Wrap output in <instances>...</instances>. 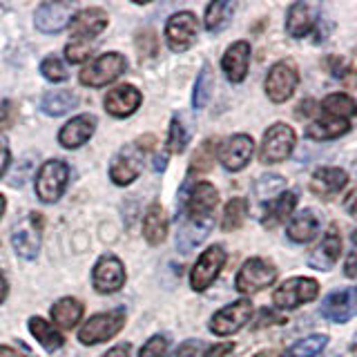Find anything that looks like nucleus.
Segmentation results:
<instances>
[{
    "instance_id": "nucleus-1",
    "label": "nucleus",
    "mask_w": 357,
    "mask_h": 357,
    "mask_svg": "<svg viewBox=\"0 0 357 357\" xmlns=\"http://www.w3.org/2000/svg\"><path fill=\"white\" fill-rule=\"evenodd\" d=\"M277 266L261 257H252V259L243 261L239 268L237 279H234V288L239 290L241 295H255L261 293L264 288L273 286L277 282Z\"/></svg>"
},
{
    "instance_id": "nucleus-2",
    "label": "nucleus",
    "mask_w": 357,
    "mask_h": 357,
    "mask_svg": "<svg viewBox=\"0 0 357 357\" xmlns=\"http://www.w3.org/2000/svg\"><path fill=\"white\" fill-rule=\"evenodd\" d=\"M319 295V284L312 277H293L286 279L282 286L275 288L273 293V304L279 310H295L301 304L317 299Z\"/></svg>"
},
{
    "instance_id": "nucleus-3",
    "label": "nucleus",
    "mask_w": 357,
    "mask_h": 357,
    "mask_svg": "<svg viewBox=\"0 0 357 357\" xmlns=\"http://www.w3.org/2000/svg\"><path fill=\"white\" fill-rule=\"evenodd\" d=\"M295 143H297L295 130L286 126V123H275V126H271L264 134V141L259 148V161L266 165L286 161L288 156L293 154Z\"/></svg>"
},
{
    "instance_id": "nucleus-4",
    "label": "nucleus",
    "mask_w": 357,
    "mask_h": 357,
    "mask_svg": "<svg viewBox=\"0 0 357 357\" xmlns=\"http://www.w3.org/2000/svg\"><path fill=\"white\" fill-rule=\"evenodd\" d=\"M126 67H128L126 56L119 52H107L103 56H98V59H94L87 67H83L78 81L85 87H103L112 81H116V78L126 72Z\"/></svg>"
},
{
    "instance_id": "nucleus-5",
    "label": "nucleus",
    "mask_w": 357,
    "mask_h": 357,
    "mask_svg": "<svg viewBox=\"0 0 357 357\" xmlns=\"http://www.w3.org/2000/svg\"><path fill=\"white\" fill-rule=\"evenodd\" d=\"M43 243V217L40 212H29L11 230V245L22 259H36Z\"/></svg>"
},
{
    "instance_id": "nucleus-6",
    "label": "nucleus",
    "mask_w": 357,
    "mask_h": 357,
    "mask_svg": "<svg viewBox=\"0 0 357 357\" xmlns=\"http://www.w3.org/2000/svg\"><path fill=\"white\" fill-rule=\"evenodd\" d=\"M299 85V70L293 61H279L275 63L266 76V94L273 103H286V100L295 94Z\"/></svg>"
},
{
    "instance_id": "nucleus-7",
    "label": "nucleus",
    "mask_w": 357,
    "mask_h": 357,
    "mask_svg": "<svg viewBox=\"0 0 357 357\" xmlns=\"http://www.w3.org/2000/svg\"><path fill=\"white\" fill-rule=\"evenodd\" d=\"M123 326H126V312L107 310L85 321L83 328L78 331V340L85 346H94V344L112 340L114 335H119V331H123Z\"/></svg>"
},
{
    "instance_id": "nucleus-8",
    "label": "nucleus",
    "mask_w": 357,
    "mask_h": 357,
    "mask_svg": "<svg viewBox=\"0 0 357 357\" xmlns=\"http://www.w3.org/2000/svg\"><path fill=\"white\" fill-rule=\"evenodd\" d=\"M70 181V167L61 159H52L47 161L36 176V195L45 204H54L59 201Z\"/></svg>"
},
{
    "instance_id": "nucleus-9",
    "label": "nucleus",
    "mask_w": 357,
    "mask_h": 357,
    "mask_svg": "<svg viewBox=\"0 0 357 357\" xmlns=\"http://www.w3.org/2000/svg\"><path fill=\"white\" fill-rule=\"evenodd\" d=\"M226 261H228V255L221 245H210L208 250L201 252L192 273H190V286H192V290L204 293L206 288H210L212 282L219 277L221 268L226 266Z\"/></svg>"
},
{
    "instance_id": "nucleus-10",
    "label": "nucleus",
    "mask_w": 357,
    "mask_h": 357,
    "mask_svg": "<svg viewBox=\"0 0 357 357\" xmlns=\"http://www.w3.org/2000/svg\"><path fill=\"white\" fill-rule=\"evenodd\" d=\"M252 317V304L250 299H239L232 301V304L223 306L217 310L210 319V331L219 335V337H228V335L239 333L245 324Z\"/></svg>"
},
{
    "instance_id": "nucleus-11",
    "label": "nucleus",
    "mask_w": 357,
    "mask_h": 357,
    "mask_svg": "<svg viewBox=\"0 0 357 357\" xmlns=\"http://www.w3.org/2000/svg\"><path fill=\"white\" fill-rule=\"evenodd\" d=\"M197 31H199V22L192 11H178L174 14L165 25V38L170 50L181 54L190 50L197 40Z\"/></svg>"
},
{
    "instance_id": "nucleus-12",
    "label": "nucleus",
    "mask_w": 357,
    "mask_h": 357,
    "mask_svg": "<svg viewBox=\"0 0 357 357\" xmlns=\"http://www.w3.org/2000/svg\"><path fill=\"white\" fill-rule=\"evenodd\" d=\"M342 257V234H340V226L337 223H331L324 232L321 243L308 257V266L315 268V271H333L335 264L340 261Z\"/></svg>"
},
{
    "instance_id": "nucleus-13",
    "label": "nucleus",
    "mask_w": 357,
    "mask_h": 357,
    "mask_svg": "<svg viewBox=\"0 0 357 357\" xmlns=\"http://www.w3.org/2000/svg\"><path fill=\"white\" fill-rule=\"evenodd\" d=\"M92 279L98 293H105V295L116 293V290H121L123 284H126V268H123V261L114 255L100 257L94 266Z\"/></svg>"
},
{
    "instance_id": "nucleus-14",
    "label": "nucleus",
    "mask_w": 357,
    "mask_h": 357,
    "mask_svg": "<svg viewBox=\"0 0 357 357\" xmlns=\"http://www.w3.org/2000/svg\"><path fill=\"white\" fill-rule=\"evenodd\" d=\"M255 152V141L248 134H234L219 150V161L221 165L230 172H239L250 163Z\"/></svg>"
},
{
    "instance_id": "nucleus-15",
    "label": "nucleus",
    "mask_w": 357,
    "mask_h": 357,
    "mask_svg": "<svg viewBox=\"0 0 357 357\" xmlns=\"http://www.w3.org/2000/svg\"><path fill=\"white\" fill-rule=\"evenodd\" d=\"M74 14L76 7L72 3H43L33 14V22L43 33H61L72 22Z\"/></svg>"
},
{
    "instance_id": "nucleus-16",
    "label": "nucleus",
    "mask_w": 357,
    "mask_h": 357,
    "mask_svg": "<svg viewBox=\"0 0 357 357\" xmlns=\"http://www.w3.org/2000/svg\"><path fill=\"white\" fill-rule=\"evenodd\" d=\"M107 27V14L98 7H87L76 11L72 18V40L94 43V38Z\"/></svg>"
},
{
    "instance_id": "nucleus-17",
    "label": "nucleus",
    "mask_w": 357,
    "mask_h": 357,
    "mask_svg": "<svg viewBox=\"0 0 357 357\" xmlns=\"http://www.w3.org/2000/svg\"><path fill=\"white\" fill-rule=\"evenodd\" d=\"M141 167H143L141 150L137 145H126V148L119 152L116 159L112 161L109 176L116 185H130L134 178L141 174Z\"/></svg>"
},
{
    "instance_id": "nucleus-18",
    "label": "nucleus",
    "mask_w": 357,
    "mask_h": 357,
    "mask_svg": "<svg viewBox=\"0 0 357 357\" xmlns=\"http://www.w3.org/2000/svg\"><path fill=\"white\" fill-rule=\"evenodd\" d=\"M248 65H250V43L245 40L232 43L221 59V70L230 83H241L248 76Z\"/></svg>"
},
{
    "instance_id": "nucleus-19",
    "label": "nucleus",
    "mask_w": 357,
    "mask_h": 357,
    "mask_svg": "<svg viewBox=\"0 0 357 357\" xmlns=\"http://www.w3.org/2000/svg\"><path fill=\"white\" fill-rule=\"evenodd\" d=\"M349 185V174L342 167H319L310 176V192L319 199H331Z\"/></svg>"
},
{
    "instance_id": "nucleus-20",
    "label": "nucleus",
    "mask_w": 357,
    "mask_h": 357,
    "mask_svg": "<svg viewBox=\"0 0 357 357\" xmlns=\"http://www.w3.org/2000/svg\"><path fill=\"white\" fill-rule=\"evenodd\" d=\"M141 92L134 85H119L114 89H109L107 96H105V109L109 112L112 116H119V119H126L130 114L139 109L141 105Z\"/></svg>"
},
{
    "instance_id": "nucleus-21",
    "label": "nucleus",
    "mask_w": 357,
    "mask_h": 357,
    "mask_svg": "<svg viewBox=\"0 0 357 357\" xmlns=\"http://www.w3.org/2000/svg\"><path fill=\"white\" fill-rule=\"evenodd\" d=\"M96 132V116L92 114H81L72 119L70 123H65V128L59 132V141L63 148L67 150H76L81 148L83 143L92 139V134Z\"/></svg>"
},
{
    "instance_id": "nucleus-22",
    "label": "nucleus",
    "mask_w": 357,
    "mask_h": 357,
    "mask_svg": "<svg viewBox=\"0 0 357 357\" xmlns=\"http://www.w3.org/2000/svg\"><path fill=\"white\" fill-rule=\"evenodd\" d=\"M219 204V192L217 188L208 183V181H201L192 188V192L188 197V217L190 219H208L212 217L210 212L217 208Z\"/></svg>"
},
{
    "instance_id": "nucleus-23",
    "label": "nucleus",
    "mask_w": 357,
    "mask_h": 357,
    "mask_svg": "<svg viewBox=\"0 0 357 357\" xmlns=\"http://www.w3.org/2000/svg\"><path fill=\"white\" fill-rule=\"evenodd\" d=\"M321 221L317 217V212L312 208H304L297 215L290 217V223L286 228L288 239H293L295 243H308L319 234Z\"/></svg>"
},
{
    "instance_id": "nucleus-24",
    "label": "nucleus",
    "mask_w": 357,
    "mask_h": 357,
    "mask_svg": "<svg viewBox=\"0 0 357 357\" xmlns=\"http://www.w3.org/2000/svg\"><path fill=\"white\" fill-rule=\"evenodd\" d=\"M295 206H297V195L286 190V192L275 197L273 201H268V206L264 208V215H261V226L277 228L279 223H284L286 219L293 217Z\"/></svg>"
},
{
    "instance_id": "nucleus-25",
    "label": "nucleus",
    "mask_w": 357,
    "mask_h": 357,
    "mask_svg": "<svg viewBox=\"0 0 357 357\" xmlns=\"http://www.w3.org/2000/svg\"><path fill=\"white\" fill-rule=\"evenodd\" d=\"M315 27V11L306 3H293L286 14V31L293 38H304Z\"/></svg>"
},
{
    "instance_id": "nucleus-26",
    "label": "nucleus",
    "mask_w": 357,
    "mask_h": 357,
    "mask_svg": "<svg viewBox=\"0 0 357 357\" xmlns=\"http://www.w3.org/2000/svg\"><path fill=\"white\" fill-rule=\"evenodd\" d=\"M321 315L328 321L344 324L353 315V301H351V290H335L326 299L321 301Z\"/></svg>"
},
{
    "instance_id": "nucleus-27",
    "label": "nucleus",
    "mask_w": 357,
    "mask_h": 357,
    "mask_svg": "<svg viewBox=\"0 0 357 357\" xmlns=\"http://www.w3.org/2000/svg\"><path fill=\"white\" fill-rule=\"evenodd\" d=\"M349 130H351L349 121L324 116V119H315V121L308 123V126H306V137L310 141H331V139L344 137V134L349 132Z\"/></svg>"
},
{
    "instance_id": "nucleus-28",
    "label": "nucleus",
    "mask_w": 357,
    "mask_h": 357,
    "mask_svg": "<svg viewBox=\"0 0 357 357\" xmlns=\"http://www.w3.org/2000/svg\"><path fill=\"white\" fill-rule=\"evenodd\" d=\"M167 228H170L167 212L159 204L150 206L148 212H145V221H143V234H145V239H148V243L159 245L161 241H165Z\"/></svg>"
},
{
    "instance_id": "nucleus-29",
    "label": "nucleus",
    "mask_w": 357,
    "mask_h": 357,
    "mask_svg": "<svg viewBox=\"0 0 357 357\" xmlns=\"http://www.w3.org/2000/svg\"><path fill=\"white\" fill-rule=\"evenodd\" d=\"M83 312H85V306L81 304V301L74 299V297H63L52 306V321L56 324V326L70 331L76 326L78 321H81Z\"/></svg>"
},
{
    "instance_id": "nucleus-30",
    "label": "nucleus",
    "mask_w": 357,
    "mask_h": 357,
    "mask_svg": "<svg viewBox=\"0 0 357 357\" xmlns=\"http://www.w3.org/2000/svg\"><path fill=\"white\" fill-rule=\"evenodd\" d=\"M319 109L331 119L351 121L353 116H357V100L349 94H344V92H335V94H328L321 100Z\"/></svg>"
},
{
    "instance_id": "nucleus-31",
    "label": "nucleus",
    "mask_w": 357,
    "mask_h": 357,
    "mask_svg": "<svg viewBox=\"0 0 357 357\" xmlns=\"http://www.w3.org/2000/svg\"><path fill=\"white\" fill-rule=\"evenodd\" d=\"M210 230H212V217H208V219H190V223L181 228V232H178V237H176L178 250H181V252L192 250L195 245H199L208 237Z\"/></svg>"
},
{
    "instance_id": "nucleus-32",
    "label": "nucleus",
    "mask_w": 357,
    "mask_h": 357,
    "mask_svg": "<svg viewBox=\"0 0 357 357\" xmlns=\"http://www.w3.org/2000/svg\"><path fill=\"white\" fill-rule=\"evenodd\" d=\"M76 105H78V96L72 89H54V92H47L40 100L43 112L50 116H63L67 112H72Z\"/></svg>"
},
{
    "instance_id": "nucleus-33",
    "label": "nucleus",
    "mask_w": 357,
    "mask_h": 357,
    "mask_svg": "<svg viewBox=\"0 0 357 357\" xmlns=\"http://www.w3.org/2000/svg\"><path fill=\"white\" fill-rule=\"evenodd\" d=\"M29 331L33 337L38 340V344L47 351H56L65 344V337L56 331L50 321H45L43 317H31L29 319Z\"/></svg>"
},
{
    "instance_id": "nucleus-34",
    "label": "nucleus",
    "mask_w": 357,
    "mask_h": 357,
    "mask_svg": "<svg viewBox=\"0 0 357 357\" xmlns=\"http://www.w3.org/2000/svg\"><path fill=\"white\" fill-rule=\"evenodd\" d=\"M245 215H248V201L243 197H234L230 199L226 208H223V219H221V228L223 232H234L243 226Z\"/></svg>"
},
{
    "instance_id": "nucleus-35",
    "label": "nucleus",
    "mask_w": 357,
    "mask_h": 357,
    "mask_svg": "<svg viewBox=\"0 0 357 357\" xmlns=\"http://www.w3.org/2000/svg\"><path fill=\"white\" fill-rule=\"evenodd\" d=\"M234 11V3L230 0H217V3H210L206 7V29L208 31H221L228 25Z\"/></svg>"
},
{
    "instance_id": "nucleus-36",
    "label": "nucleus",
    "mask_w": 357,
    "mask_h": 357,
    "mask_svg": "<svg viewBox=\"0 0 357 357\" xmlns=\"http://www.w3.org/2000/svg\"><path fill=\"white\" fill-rule=\"evenodd\" d=\"M326 65L331 76L337 78L346 89H357V67L349 59H344V56H328Z\"/></svg>"
},
{
    "instance_id": "nucleus-37",
    "label": "nucleus",
    "mask_w": 357,
    "mask_h": 357,
    "mask_svg": "<svg viewBox=\"0 0 357 357\" xmlns=\"http://www.w3.org/2000/svg\"><path fill=\"white\" fill-rule=\"evenodd\" d=\"M215 154H217V141L215 139H206L195 150L192 159H190V174L210 172V167L215 165Z\"/></svg>"
},
{
    "instance_id": "nucleus-38",
    "label": "nucleus",
    "mask_w": 357,
    "mask_h": 357,
    "mask_svg": "<svg viewBox=\"0 0 357 357\" xmlns=\"http://www.w3.org/2000/svg\"><path fill=\"white\" fill-rule=\"evenodd\" d=\"M328 344V337L321 333H315V335H308V337L295 342L290 349L284 353V357H317L324 349H326Z\"/></svg>"
},
{
    "instance_id": "nucleus-39",
    "label": "nucleus",
    "mask_w": 357,
    "mask_h": 357,
    "mask_svg": "<svg viewBox=\"0 0 357 357\" xmlns=\"http://www.w3.org/2000/svg\"><path fill=\"white\" fill-rule=\"evenodd\" d=\"M282 192H286V178L279 174H261L255 183V195L261 201H273L275 197H279Z\"/></svg>"
},
{
    "instance_id": "nucleus-40",
    "label": "nucleus",
    "mask_w": 357,
    "mask_h": 357,
    "mask_svg": "<svg viewBox=\"0 0 357 357\" xmlns=\"http://www.w3.org/2000/svg\"><path fill=\"white\" fill-rule=\"evenodd\" d=\"M212 87H215V78H212V70L210 65L201 67V72L197 76V83H195V92H192V105L195 109H201L208 105L210 94H212Z\"/></svg>"
},
{
    "instance_id": "nucleus-41",
    "label": "nucleus",
    "mask_w": 357,
    "mask_h": 357,
    "mask_svg": "<svg viewBox=\"0 0 357 357\" xmlns=\"http://www.w3.org/2000/svg\"><path fill=\"white\" fill-rule=\"evenodd\" d=\"M190 141V132L181 123V119H172L170 123V134H167V152L178 154L185 150V145Z\"/></svg>"
},
{
    "instance_id": "nucleus-42",
    "label": "nucleus",
    "mask_w": 357,
    "mask_h": 357,
    "mask_svg": "<svg viewBox=\"0 0 357 357\" xmlns=\"http://www.w3.org/2000/svg\"><path fill=\"white\" fill-rule=\"evenodd\" d=\"M40 72L52 83L67 81V70H65V65H63V61L59 59V56H47V59L40 63Z\"/></svg>"
},
{
    "instance_id": "nucleus-43",
    "label": "nucleus",
    "mask_w": 357,
    "mask_h": 357,
    "mask_svg": "<svg viewBox=\"0 0 357 357\" xmlns=\"http://www.w3.org/2000/svg\"><path fill=\"white\" fill-rule=\"evenodd\" d=\"M167 349H170V340L165 335H154L139 351V357H165Z\"/></svg>"
},
{
    "instance_id": "nucleus-44",
    "label": "nucleus",
    "mask_w": 357,
    "mask_h": 357,
    "mask_svg": "<svg viewBox=\"0 0 357 357\" xmlns=\"http://www.w3.org/2000/svg\"><path fill=\"white\" fill-rule=\"evenodd\" d=\"M94 50V43H85V40H72L65 47V56L70 63H83L85 59H89V54Z\"/></svg>"
},
{
    "instance_id": "nucleus-45",
    "label": "nucleus",
    "mask_w": 357,
    "mask_h": 357,
    "mask_svg": "<svg viewBox=\"0 0 357 357\" xmlns=\"http://www.w3.org/2000/svg\"><path fill=\"white\" fill-rule=\"evenodd\" d=\"M137 50L141 52L143 59H152V56H156V52H159V40H156V33L145 29L141 31L137 36Z\"/></svg>"
},
{
    "instance_id": "nucleus-46",
    "label": "nucleus",
    "mask_w": 357,
    "mask_h": 357,
    "mask_svg": "<svg viewBox=\"0 0 357 357\" xmlns=\"http://www.w3.org/2000/svg\"><path fill=\"white\" fill-rule=\"evenodd\" d=\"M210 346L206 342H201V340H188L183 342L181 346L176 349L174 357H206Z\"/></svg>"
},
{
    "instance_id": "nucleus-47",
    "label": "nucleus",
    "mask_w": 357,
    "mask_h": 357,
    "mask_svg": "<svg viewBox=\"0 0 357 357\" xmlns=\"http://www.w3.org/2000/svg\"><path fill=\"white\" fill-rule=\"evenodd\" d=\"M288 319L284 315H279V312L275 310H268L264 308L259 315H257V321L252 324V328L255 331H259V328H266V326H277V324H286Z\"/></svg>"
},
{
    "instance_id": "nucleus-48",
    "label": "nucleus",
    "mask_w": 357,
    "mask_h": 357,
    "mask_svg": "<svg viewBox=\"0 0 357 357\" xmlns=\"http://www.w3.org/2000/svg\"><path fill=\"white\" fill-rule=\"evenodd\" d=\"M353 248L349 252V257H346V264H344V273L346 277L355 279L357 277V232H353Z\"/></svg>"
},
{
    "instance_id": "nucleus-49",
    "label": "nucleus",
    "mask_w": 357,
    "mask_h": 357,
    "mask_svg": "<svg viewBox=\"0 0 357 357\" xmlns=\"http://www.w3.org/2000/svg\"><path fill=\"white\" fill-rule=\"evenodd\" d=\"M16 121V109H14V103L11 100H5L3 105H0V128H11Z\"/></svg>"
},
{
    "instance_id": "nucleus-50",
    "label": "nucleus",
    "mask_w": 357,
    "mask_h": 357,
    "mask_svg": "<svg viewBox=\"0 0 357 357\" xmlns=\"http://www.w3.org/2000/svg\"><path fill=\"white\" fill-rule=\"evenodd\" d=\"M344 210H346V215L353 217L357 221V190H351L349 195L344 197Z\"/></svg>"
},
{
    "instance_id": "nucleus-51",
    "label": "nucleus",
    "mask_w": 357,
    "mask_h": 357,
    "mask_svg": "<svg viewBox=\"0 0 357 357\" xmlns=\"http://www.w3.org/2000/svg\"><path fill=\"white\" fill-rule=\"evenodd\" d=\"M9 161H11V150H9L7 141H5L3 137H0V176H3V174L7 172Z\"/></svg>"
},
{
    "instance_id": "nucleus-52",
    "label": "nucleus",
    "mask_w": 357,
    "mask_h": 357,
    "mask_svg": "<svg viewBox=\"0 0 357 357\" xmlns=\"http://www.w3.org/2000/svg\"><path fill=\"white\" fill-rule=\"evenodd\" d=\"M234 351V344H230V342H223V344H215V346H210L208 349V353H206V357H226L228 353H232Z\"/></svg>"
},
{
    "instance_id": "nucleus-53",
    "label": "nucleus",
    "mask_w": 357,
    "mask_h": 357,
    "mask_svg": "<svg viewBox=\"0 0 357 357\" xmlns=\"http://www.w3.org/2000/svg\"><path fill=\"white\" fill-rule=\"evenodd\" d=\"M317 103H315V100H301V103L297 105L299 109L295 112V114L301 119V116H304V119H308V116H312V114H315V112L319 109V107H315Z\"/></svg>"
},
{
    "instance_id": "nucleus-54",
    "label": "nucleus",
    "mask_w": 357,
    "mask_h": 357,
    "mask_svg": "<svg viewBox=\"0 0 357 357\" xmlns=\"http://www.w3.org/2000/svg\"><path fill=\"white\" fill-rule=\"evenodd\" d=\"M103 357H130V344H119L114 349H109Z\"/></svg>"
},
{
    "instance_id": "nucleus-55",
    "label": "nucleus",
    "mask_w": 357,
    "mask_h": 357,
    "mask_svg": "<svg viewBox=\"0 0 357 357\" xmlns=\"http://www.w3.org/2000/svg\"><path fill=\"white\" fill-rule=\"evenodd\" d=\"M0 357H25L22 353L14 351V349H9V346H3L0 344Z\"/></svg>"
},
{
    "instance_id": "nucleus-56",
    "label": "nucleus",
    "mask_w": 357,
    "mask_h": 357,
    "mask_svg": "<svg viewBox=\"0 0 357 357\" xmlns=\"http://www.w3.org/2000/svg\"><path fill=\"white\" fill-rule=\"evenodd\" d=\"M7 293H9V286H7V279H5V275L0 273V304L5 301V297H7Z\"/></svg>"
},
{
    "instance_id": "nucleus-57",
    "label": "nucleus",
    "mask_w": 357,
    "mask_h": 357,
    "mask_svg": "<svg viewBox=\"0 0 357 357\" xmlns=\"http://www.w3.org/2000/svg\"><path fill=\"white\" fill-rule=\"evenodd\" d=\"M255 357H284V355H279L275 351H264V353H257Z\"/></svg>"
},
{
    "instance_id": "nucleus-58",
    "label": "nucleus",
    "mask_w": 357,
    "mask_h": 357,
    "mask_svg": "<svg viewBox=\"0 0 357 357\" xmlns=\"http://www.w3.org/2000/svg\"><path fill=\"white\" fill-rule=\"evenodd\" d=\"M5 206H7V201H5V197L0 195V219H3V212H5Z\"/></svg>"
},
{
    "instance_id": "nucleus-59",
    "label": "nucleus",
    "mask_w": 357,
    "mask_h": 357,
    "mask_svg": "<svg viewBox=\"0 0 357 357\" xmlns=\"http://www.w3.org/2000/svg\"><path fill=\"white\" fill-rule=\"evenodd\" d=\"M355 344H357V333H355Z\"/></svg>"
},
{
    "instance_id": "nucleus-60",
    "label": "nucleus",
    "mask_w": 357,
    "mask_h": 357,
    "mask_svg": "<svg viewBox=\"0 0 357 357\" xmlns=\"http://www.w3.org/2000/svg\"><path fill=\"white\" fill-rule=\"evenodd\" d=\"M355 56H357V47H355Z\"/></svg>"
}]
</instances>
